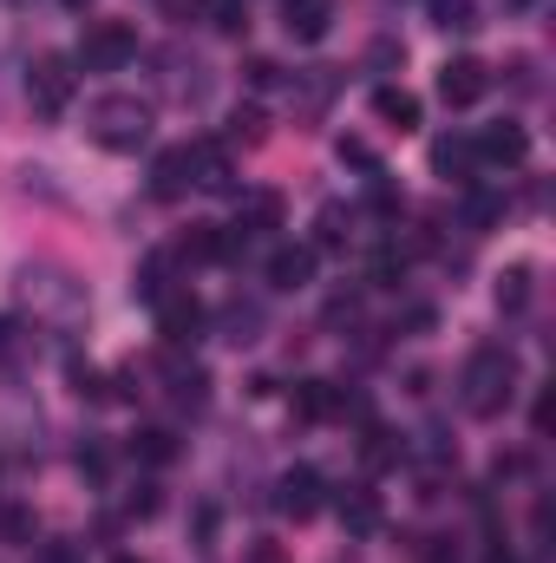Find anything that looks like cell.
Returning a JSON list of instances; mask_svg holds the SVG:
<instances>
[{
    "label": "cell",
    "instance_id": "6da1fadb",
    "mask_svg": "<svg viewBox=\"0 0 556 563\" xmlns=\"http://www.w3.org/2000/svg\"><path fill=\"white\" fill-rule=\"evenodd\" d=\"M458 400H465L471 420H498V413L518 400V354H511L504 341L471 347V361H465V374H458Z\"/></svg>",
    "mask_w": 556,
    "mask_h": 563
},
{
    "label": "cell",
    "instance_id": "7a4b0ae2",
    "mask_svg": "<svg viewBox=\"0 0 556 563\" xmlns=\"http://www.w3.org/2000/svg\"><path fill=\"white\" fill-rule=\"evenodd\" d=\"M151 125H157V112H151V99H138V92H105L86 112V139L99 144V151H119V157L144 151L151 144Z\"/></svg>",
    "mask_w": 556,
    "mask_h": 563
},
{
    "label": "cell",
    "instance_id": "3957f363",
    "mask_svg": "<svg viewBox=\"0 0 556 563\" xmlns=\"http://www.w3.org/2000/svg\"><path fill=\"white\" fill-rule=\"evenodd\" d=\"M73 92H79L73 53H33V66H26V99H33V112H40V119H59V112L73 106Z\"/></svg>",
    "mask_w": 556,
    "mask_h": 563
},
{
    "label": "cell",
    "instance_id": "277c9868",
    "mask_svg": "<svg viewBox=\"0 0 556 563\" xmlns=\"http://www.w3.org/2000/svg\"><path fill=\"white\" fill-rule=\"evenodd\" d=\"M132 59H138V33H132L125 20H92L86 40H79V53H73L79 73H119V66H132Z\"/></svg>",
    "mask_w": 556,
    "mask_h": 563
},
{
    "label": "cell",
    "instance_id": "5b68a950",
    "mask_svg": "<svg viewBox=\"0 0 556 563\" xmlns=\"http://www.w3.org/2000/svg\"><path fill=\"white\" fill-rule=\"evenodd\" d=\"M184 164H190V190H210V197H230L236 190V164H230V144L223 139L184 144Z\"/></svg>",
    "mask_w": 556,
    "mask_h": 563
},
{
    "label": "cell",
    "instance_id": "8992f818",
    "mask_svg": "<svg viewBox=\"0 0 556 563\" xmlns=\"http://www.w3.org/2000/svg\"><path fill=\"white\" fill-rule=\"evenodd\" d=\"M321 492H327V485H321V472H314V465H288V472L276 478V511H281V518H294V525H308V518L327 505Z\"/></svg>",
    "mask_w": 556,
    "mask_h": 563
},
{
    "label": "cell",
    "instance_id": "52a82bcc",
    "mask_svg": "<svg viewBox=\"0 0 556 563\" xmlns=\"http://www.w3.org/2000/svg\"><path fill=\"white\" fill-rule=\"evenodd\" d=\"M485 92H491V66H485V59L458 53V59H445V66H438V99H445V106H458V112H465V106H478Z\"/></svg>",
    "mask_w": 556,
    "mask_h": 563
},
{
    "label": "cell",
    "instance_id": "ba28073f",
    "mask_svg": "<svg viewBox=\"0 0 556 563\" xmlns=\"http://www.w3.org/2000/svg\"><path fill=\"white\" fill-rule=\"evenodd\" d=\"M157 334H164V347H190V341L203 334V301H197L190 288H170V295L157 301Z\"/></svg>",
    "mask_w": 556,
    "mask_h": 563
},
{
    "label": "cell",
    "instance_id": "9c48e42d",
    "mask_svg": "<svg viewBox=\"0 0 556 563\" xmlns=\"http://www.w3.org/2000/svg\"><path fill=\"white\" fill-rule=\"evenodd\" d=\"M471 144H478V164H504V170H518V164L531 157V132H524L518 119H498V125H485Z\"/></svg>",
    "mask_w": 556,
    "mask_h": 563
},
{
    "label": "cell",
    "instance_id": "30bf717a",
    "mask_svg": "<svg viewBox=\"0 0 556 563\" xmlns=\"http://www.w3.org/2000/svg\"><path fill=\"white\" fill-rule=\"evenodd\" d=\"M308 282H314V243H276V250H269V288L294 295V288H308Z\"/></svg>",
    "mask_w": 556,
    "mask_h": 563
},
{
    "label": "cell",
    "instance_id": "8fae6325",
    "mask_svg": "<svg viewBox=\"0 0 556 563\" xmlns=\"http://www.w3.org/2000/svg\"><path fill=\"white\" fill-rule=\"evenodd\" d=\"M281 26H288V40L314 46V40H327V26H334V0H281Z\"/></svg>",
    "mask_w": 556,
    "mask_h": 563
},
{
    "label": "cell",
    "instance_id": "7c38bea8",
    "mask_svg": "<svg viewBox=\"0 0 556 563\" xmlns=\"http://www.w3.org/2000/svg\"><path fill=\"white\" fill-rule=\"evenodd\" d=\"M374 119L393 125V132H419V99L407 86H380V92H374Z\"/></svg>",
    "mask_w": 556,
    "mask_h": 563
},
{
    "label": "cell",
    "instance_id": "4fadbf2b",
    "mask_svg": "<svg viewBox=\"0 0 556 563\" xmlns=\"http://www.w3.org/2000/svg\"><path fill=\"white\" fill-rule=\"evenodd\" d=\"M288 99H294V112H301V119H321V112H327V99H334V73H327V66L301 73V79L288 86Z\"/></svg>",
    "mask_w": 556,
    "mask_h": 563
},
{
    "label": "cell",
    "instance_id": "5bb4252c",
    "mask_svg": "<svg viewBox=\"0 0 556 563\" xmlns=\"http://www.w3.org/2000/svg\"><path fill=\"white\" fill-rule=\"evenodd\" d=\"M432 170H438V177L471 184V170H478V144H471V139H438V144H432Z\"/></svg>",
    "mask_w": 556,
    "mask_h": 563
},
{
    "label": "cell",
    "instance_id": "9a60e30c",
    "mask_svg": "<svg viewBox=\"0 0 556 563\" xmlns=\"http://www.w3.org/2000/svg\"><path fill=\"white\" fill-rule=\"evenodd\" d=\"M281 223V197L276 190H263V197H249V203H243V217H236V230H230V236H236V243H249V236H263V230H276Z\"/></svg>",
    "mask_w": 556,
    "mask_h": 563
},
{
    "label": "cell",
    "instance_id": "2e32d148",
    "mask_svg": "<svg viewBox=\"0 0 556 563\" xmlns=\"http://www.w3.org/2000/svg\"><path fill=\"white\" fill-rule=\"evenodd\" d=\"M184 190H190V164H184V144H177V151H164V157H157V170H151V197L177 203Z\"/></svg>",
    "mask_w": 556,
    "mask_h": 563
},
{
    "label": "cell",
    "instance_id": "e0dca14e",
    "mask_svg": "<svg viewBox=\"0 0 556 563\" xmlns=\"http://www.w3.org/2000/svg\"><path fill=\"white\" fill-rule=\"evenodd\" d=\"M294 413H301V420H334V413H341V394H334L327 380H301V387H294Z\"/></svg>",
    "mask_w": 556,
    "mask_h": 563
},
{
    "label": "cell",
    "instance_id": "ac0fdd59",
    "mask_svg": "<svg viewBox=\"0 0 556 563\" xmlns=\"http://www.w3.org/2000/svg\"><path fill=\"white\" fill-rule=\"evenodd\" d=\"M498 308H504V314L531 308V263H511V269L498 276Z\"/></svg>",
    "mask_w": 556,
    "mask_h": 563
},
{
    "label": "cell",
    "instance_id": "d6986e66",
    "mask_svg": "<svg viewBox=\"0 0 556 563\" xmlns=\"http://www.w3.org/2000/svg\"><path fill=\"white\" fill-rule=\"evenodd\" d=\"M269 139V119L256 112V106H236L230 112V132H223V144H263Z\"/></svg>",
    "mask_w": 556,
    "mask_h": 563
},
{
    "label": "cell",
    "instance_id": "ffe728a7",
    "mask_svg": "<svg viewBox=\"0 0 556 563\" xmlns=\"http://www.w3.org/2000/svg\"><path fill=\"white\" fill-rule=\"evenodd\" d=\"M197 7H203V20L216 33H243L249 26V0H197Z\"/></svg>",
    "mask_w": 556,
    "mask_h": 563
},
{
    "label": "cell",
    "instance_id": "44dd1931",
    "mask_svg": "<svg viewBox=\"0 0 556 563\" xmlns=\"http://www.w3.org/2000/svg\"><path fill=\"white\" fill-rule=\"evenodd\" d=\"M432 26H445V33H471L478 13H471V0H432Z\"/></svg>",
    "mask_w": 556,
    "mask_h": 563
},
{
    "label": "cell",
    "instance_id": "7402d4cb",
    "mask_svg": "<svg viewBox=\"0 0 556 563\" xmlns=\"http://www.w3.org/2000/svg\"><path fill=\"white\" fill-rule=\"evenodd\" d=\"M138 295L151 301V308H157V301L170 295V256H151V263L138 269Z\"/></svg>",
    "mask_w": 556,
    "mask_h": 563
},
{
    "label": "cell",
    "instance_id": "603a6c76",
    "mask_svg": "<svg viewBox=\"0 0 556 563\" xmlns=\"http://www.w3.org/2000/svg\"><path fill=\"white\" fill-rule=\"evenodd\" d=\"M341 518H347L354 531H374V525H380V505H374V492H347V498H341Z\"/></svg>",
    "mask_w": 556,
    "mask_h": 563
},
{
    "label": "cell",
    "instance_id": "cb8c5ba5",
    "mask_svg": "<svg viewBox=\"0 0 556 563\" xmlns=\"http://www.w3.org/2000/svg\"><path fill=\"white\" fill-rule=\"evenodd\" d=\"M132 452H138V459H151V465H170V459H177V445H170V432H157V426L132 439Z\"/></svg>",
    "mask_w": 556,
    "mask_h": 563
},
{
    "label": "cell",
    "instance_id": "d4e9b609",
    "mask_svg": "<svg viewBox=\"0 0 556 563\" xmlns=\"http://www.w3.org/2000/svg\"><path fill=\"white\" fill-rule=\"evenodd\" d=\"M321 243H327V250H341V243H347V230H341V210H321Z\"/></svg>",
    "mask_w": 556,
    "mask_h": 563
},
{
    "label": "cell",
    "instance_id": "484cf974",
    "mask_svg": "<svg viewBox=\"0 0 556 563\" xmlns=\"http://www.w3.org/2000/svg\"><path fill=\"white\" fill-rule=\"evenodd\" d=\"M341 157H347V164H360V170H380V164H374V151H367L360 139H341Z\"/></svg>",
    "mask_w": 556,
    "mask_h": 563
},
{
    "label": "cell",
    "instance_id": "4316f807",
    "mask_svg": "<svg viewBox=\"0 0 556 563\" xmlns=\"http://www.w3.org/2000/svg\"><path fill=\"white\" fill-rule=\"evenodd\" d=\"M20 354V321H0V361H13Z\"/></svg>",
    "mask_w": 556,
    "mask_h": 563
},
{
    "label": "cell",
    "instance_id": "83f0119b",
    "mask_svg": "<svg viewBox=\"0 0 556 563\" xmlns=\"http://www.w3.org/2000/svg\"><path fill=\"white\" fill-rule=\"evenodd\" d=\"M256 563H281V551H276V544H263V551H256Z\"/></svg>",
    "mask_w": 556,
    "mask_h": 563
},
{
    "label": "cell",
    "instance_id": "f1b7e54d",
    "mask_svg": "<svg viewBox=\"0 0 556 563\" xmlns=\"http://www.w3.org/2000/svg\"><path fill=\"white\" fill-rule=\"evenodd\" d=\"M504 7H537V0H504Z\"/></svg>",
    "mask_w": 556,
    "mask_h": 563
},
{
    "label": "cell",
    "instance_id": "f546056e",
    "mask_svg": "<svg viewBox=\"0 0 556 563\" xmlns=\"http://www.w3.org/2000/svg\"><path fill=\"white\" fill-rule=\"evenodd\" d=\"M66 7H73V13H79V7H92V0H66Z\"/></svg>",
    "mask_w": 556,
    "mask_h": 563
},
{
    "label": "cell",
    "instance_id": "4dcf8cb0",
    "mask_svg": "<svg viewBox=\"0 0 556 563\" xmlns=\"http://www.w3.org/2000/svg\"><path fill=\"white\" fill-rule=\"evenodd\" d=\"M112 563H138V558H112Z\"/></svg>",
    "mask_w": 556,
    "mask_h": 563
}]
</instances>
